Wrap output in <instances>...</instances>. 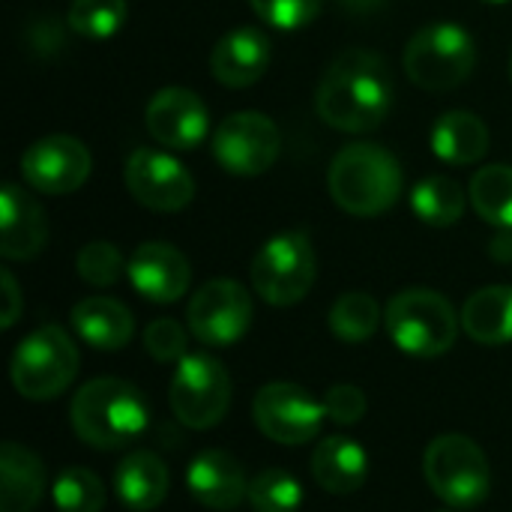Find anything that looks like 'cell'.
<instances>
[{"instance_id":"26","label":"cell","mask_w":512,"mask_h":512,"mask_svg":"<svg viewBox=\"0 0 512 512\" xmlns=\"http://www.w3.org/2000/svg\"><path fill=\"white\" fill-rule=\"evenodd\" d=\"M411 210L420 222L432 228H450L465 213V192L459 180L447 174H432L411 189Z\"/></svg>"},{"instance_id":"14","label":"cell","mask_w":512,"mask_h":512,"mask_svg":"<svg viewBox=\"0 0 512 512\" xmlns=\"http://www.w3.org/2000/svg\"><path fill=\"white\" fill-rule=\"evenodd\" d=\"M21 177L45 195H69L90 177V150L72 135H48L33 141L21 156Z\"/></svg>"},{"instance_id":"5","label":"cell","mask_w":512,"mask_h":512,"mask_svg":"<svg viewBox=\"0 0 512 512\" xmlns=\"http://www.w3.org/2000/svg\"><path fill=\"white\" fill-rule=\"evenodd\" d=\"M78 375V348L72 336L57 327H39L18 342L9 366L12 387L30 402L57 399Z\"/></svg>"},{"instance_id":"7","label":"cell","mask_w":512,"mask_h":512,"mask_svg":"<svg viewBox=\"0 0 512 512\" xmlns=\"http://www.w3.org/2000/svg\"><path fill=\"white\" fill-rule=\"evenodd\" d=\"M402 63L417 87L444 93L468 81L477 63V45L465 27L453 21H435L411 36Z\"/></svg>"},{"instance_id":"11","label":"cell","mask_w":512,"mask_h":512,"mask_svg":"<svg viewBox=\"0 0 512 512\" xmlns=\"http://www.w3.org/2000/svg\"><path fill=\"white\" fill-rule=\"evenodd\" d=\"M279 150H282L279 126L258 111L228 114L213 135L216 162L237 177H258L270 171L279 159Z\"/></svg>"},{"instance_id":"33","label":"cell","mask_w":512,"mask_h":512,"mask_svg":"<svg viewBox=\"0 0 512 512\" xmlns=\"http://www.w3.org/2000/svg\"><path fill=\"white\" fill-rule=\"evenodd\" d=\"M324 0H249L255 15L276 30H300L312 24Z\"/></svg>"},{"instance_id":"19","label":"cell","mask_w":512,"mask_h":512,"mask_svg":"<svg viewBox=\"0 0 512 512\" xmlns=\"http://www.w3.org/2000/svg\"><path fill=\"white\" fill-rule=\"evenodd\" d=\"M270 66V39L258 27L225 33L210 51V72L225 87H249Z\"/></svg>"},{"instance_id":"39","label":"cell","mask_w":512,"mask_h":512,"mask_svg":"<svg viewBox=\"0 0 512 512\" xmlns=\"http://www.w3.org/2000/svg\"><path fill=\"white\" fill-rule=\"evenodd\" d=\"M486 3H510V0H486Z\"/></svg>"},{"instance_id":"37","label":"cell","mask_w":512,"mask_h":512,"mask_svg":"<svg viewBox=\"0 0 512 512\" xmlns=\"http://www.w3.org/2000/svg\"><path fill=\"white\" fill-rule=\"evenodd\" d=\"M489 255L498 264H510L512 261V231H501L492 243H489Z\"/></svg>"},{"instance_id":"18","label":"cell","mask_w":512,"mask_h":512,"mask_svg":"<svg viewBox=\"0 0 512 512\" xmlns=\"http://www.w3.org/2000/svg\"><path fill=\"white\" fill-rule=\"evenodd\" d=\"M48 222L42 207L21 186H3L0 192V255L6 261H30L45 249Z\"/></svg>"},{"instance_id":"16","label":"cell","mask_w":512,"mask_h":512,"mask_svg":"<svg viewBox=\"0 0 512 512\" xmlns=\"http://www.w3.org/2000/svg\"><path fill=\"white\" fill-rule=\"evenodd\" d=\"M132 288L150 303H174L189 291L192 267L171 243H141L126 264Z\"/></svg>"},{"instance_id":"28","label":"cell","mask_w":512,"mask_h":512,"mask_svg":"<svg viewBox=\"0 0 512 512\" xmlns=\"http://www.w3.org/2000/svg\"><path fill=\"white\" fill-rule=\"evenodd\" d=\"M327 324L342 342H366L381 327V306L366 291H348L333 303Z\"/></svg>"},{"instance_id":"36","label":"cell","mask_w":512,"mask_h":512,"mask_svg":"<svg viewBox=\"0 0 512 512\" xmlns=\"http://www.w3.org/2000/svg\"><path fill=\"white\" fill-rule=\"evenodd\" d=\"M0 285H3V312H0V327H3V330H9V327L18 321V315H21L24 303H21L18 282H15V276H12L9 270H3V273H0Z\"/></svg>"},{"instance_id":"25","label":"cell","mask_w":512,"mask_h":512,"mask_svg":"<svg viewBox=\"0 0 512 512\" xmlns=\"http://www.w3.org/2000/svg\"><path fill=\"white\" fill-rule=\"evenodd\" d=\"M432 150L441 162L474 165L489 150V129L471 111H447L432 126Z\"/></svg>"},{"instance_id":"29","label":"cell","mask_w":512,"mask_h":512,"mask_svg":"<svg viewBox=\"0 0 512 512\" xmlns=\"http://www.w3.org/2000/svg\"><path fill=\"white\" fill-rule=\"evenodd\" d=\"M249 504L255 512H297L303 504V486L288 471L264 468L249 480Z\"/></svg>"},{"instance_id":"20","label":"cell","mask_w":512,"mask_h":512,"mask_svg":"<svg viewBox=\"0 0 512 512\" xmlns=\"http://www.w3.org/2000/svg\"><path fill=\"white\" fill-rule=\"evenodd\" d=\"M312 477L330 495H354L369 477V456L345 435L324 438L312 450Z\"/></svg>"},{"instance_id":"27","label":"cell","mask_w":512,"mask_h":512,"mask_svg":"<svg viewBox=\"0 0 512 512\" xmlns=\"http://www.w3.org/2000/svg\"><path fill=\"white\" fill-rule=\"evenodd\" d=\"M471 204L495 228L512 231V165H486L471 177Z\"/></svg>"},{"instance_id":"22","label":"cell","mask_w":512,"mask_h":512,"mask_svg":"<svg viewBox=\"0 0 512 512\" xmlns=\"http://www.w3.org/2000/svg\"><path fill=\"white\" fill-rule=\"evenodd\" d=\"M72 330L99 351H120L135 333L132 312L114 297H87L72 309Z\"/></svg>"},{"instance_id":"6","label":"cell","mask_w":512,"mask_h":512,"mask_svg":"<svg viewBox=\"0 0 512 512\" xmlns=\"http://www.w3.org/2000/svg\"><path fill=\"white\" fill-rule=\"evenodd\" d=\"M429 489L456 510L480 507L492 492L489 459L468 435H441L423 453Z\"/></svg>"},{"instance_id":"17","label":"cell","mask_w":512,"mask_h":512,"mask_svg":"<svg viewBox=\"0 0 512 512\" xmlns=\"http://www.w3.org/2000/svg\"><path fill=\"white\" fill-rule=\"evenodd\" d=\"M189 495L207 510L231 512L249 501V480L243 465L225 450H204L186 468Z\"/></svg>"},{"instance_id":"23","label":"cell","mask_w":512,"mask_h":512,"mask_svg":"<svg viewBox=\"0 0 512 512\" xmlns=\"http://www.w3.org/2000/svg\"><path fill=\"white\" fill-rule=\"evenodd\" d=\"M114 492L132 512L156 510L168 495V468L150 450H135L114 471Z\"/></svg>"},{"instance_id":"21","label":"cell","mask_w":512,"mask_h":512,"mask_svg":"<svg viewBox=\"0 0 512 512\" xmlns=\"http://www.w3.org/2000/svg\"><path fill=\"white\" fill-rule=\"evenodd\" d=\"M45 495V468L39 456L15 441L0 450V512H33Z\"/></svg>"},{"instance_id":"12","label":"cell","mask_w":512,"mask_h":512,"mask_svg":"<svg viewBox=\"0 0 512 512\" xmlns=\"http://www.w3.org/2000/svg\"><path fill=\"white\" fill-rule=\"evenodd\" d=\"M186 321L201 345L228 348L240 342L252 324V297L234 279H210L192 294Z\"/></svg>"},{"instance_id":"4","label":"cell","mask_w":512,"mask_h":512,"mask_svg":"<svg viewBox=\"0 0 512 512\" xmlns=\"http://www.w3.org/2000/svg\"><path fill=\"white\" fill-rule=\"evenodd\" d=\"M384 324L399 351L411 357H441L456 345L459 324L450 300L429 288H408L387 303Z\"/></svg>"},{"instance_id":"32","label":"cell","mask_w":512,"mask_h":512,"mask_svg":"<svg viewBox=\"0 0 512 512\" xmlns=\"http://www.w3.org/2000/svg\"><path fill=\"white\" fill-rule=\"evenodd\" d=\"M75 267H78V276H81L87 285L108 288V285H114V282L120 279V273H123L126 264H123V255H120V249H117L114 243H108V240H93V243H87V246L78 252Z\"/></svg>"},{"instance_id":"8","label":"cell","mask_w":512,"mask_h":512,"mask_svg":"<svg viewBox=\"0 0 512 512\" xmlns=\"http://www.w3.org/2000/svg\"><path fill=\"white\" fill-rule=\"evenodd\" d=\"M315 249L303 231L270 237L252 261V285L270 306H294L315 285Z\"/></svg>"},{"instance_id":"38","label":"cell","mask_w":512,"mask_h":512,"mask_svg":"<svg viewBox=\"0 0 512 512\" xmlns=\"http://www.w3.org/2000/svg\"><path fill=\"white\" fill-rule=\"evenodd\" d=\"M339 6L351 15H372L387 6V0H339Z\"/></svg>"},{"instance_id":"13","label":"cell","mask_w":512,"mask_h":512,"mask_svg":"<svg viewBox=\"0 0 512 512\" xmlns=\"http://www.w3.org/2000/svg\"><path fill=\"white\" fill-rule=\"evenodd\" d=\"M126 186L132 198L156 213H177L192 204L195 180L168 153L141 147L126 159Z\"/></svg>"},{"instance_id":"9","label":"cell","mask_w":512,"mask_h":512,"mask_svg":"<svg viewBox=\"0 0 512 512\" xmlns=\"http://www.w3.org/2000/svg\"><path fill=\"white\" fill-rule=\"evenodd\" d=\"M168 402L174 417L195 432L213 429L231 408V378L210 354H186L171 378Z\"/></svg>"},{"instance_id":"40","label":"cell","mask_w":512,"mask_h":512,"mask_svg":"<svg viewBox=\"0 0 512 512\" xmlns=\"http://www.w3.org/2000/svg\"><path fill=\"white\" fill-rule=\"evenodd\" d=\"M510 78H512V57H510Z\"/></svg>"},{"instance_id":"10","label":"cell","mask_w":512,"mask_h":512,"mask_svg":"<svg viewBox=\"0 0 512 512\" xmlns=\"http://www.w3.org/2000/svg\"><path fill=\"white\" fill-rule=\"evenodd\" d=\"M252 417L261 435H267L270 441L285 444V447H300L318 438L327 420V411H324V402H318L300 384L273 381L255 393Z\"/></svg>"},{"instance_id":"35","label":"cell","mask_w":512,"mask_h":512,"mask_svg":"<svg viewBox=\"0 0 512 512\" xmlns=\"http://www.w3.org/2000/svg\"><path fill=\"white\" fill-rule=\"evenodd\" d=\"M324 411L327 420L339 426H354L366 417V393L354 384H336L324 396Z\"/></svg>"},{"instance_id":"30","label":"cell","mask_w":512,"mask_h":512,"mask_svg":"<svg viewBox=\"0 0 512 512\" xmlns=\"http://www.w3.org/2000/svg\"><path fill=\"white\" fill-rule=\"evenodd\" d=\"M51 495H54L57 512H102V507H105L102 480L87 468L60 471Z\"/></svg>"},{"instance_id":"24","label":"cell","mask_w":512,"mask_h":512,"mask_svg":"<svg viewBox=\"0 0 512 512\" xmlns=\"http://www.w3.org/2000/svg\"><path fill=\"white\" fill-rule=\"evenodd\" d=\"M462 327L480 345L512 342V285H489L462 306Z\"/></svg>"},{"instance_id":"2","label":"cell","mask_w":512,"mask_h":512,"mask_svg":"<svg viewBox=\"0 0 512 512\" xmlns=\"http://www.w3.org/2000/svg\"><path fill=\"white\" fill-rule=\"evenodd\" d=\"M150 420L144 393L120 378L87 381L69 405L72 432L93 450H120L135 444Z\"/></svg>"},{"instance_id":"34","label":"cell","mask_w":512,"mask_h":512,"mask_svg":"<svg viewBox=\"0 0 512 512\" xmlns=\"http://www.w3.org/2000/svg\"><path fill=\"white\" fill-rule=\"evenodd\" d=\"M144 348L156 363H180L186 357V330L171 318H159L144 330Z\"/></svg>"},{"instance_id":"1","label":"cell","mask_w":512,"mask_h":512,"mask_svg":"<svg viewBox=\"0 0 512 512\" xmlns=\"http://www.w3.org/2000/svg\"><path fill=\"white\" fill-rule=\"evenodd\" d=\"M393 102V84L384 57L348 48L324 72L315 96L321 120L339 132H372L384 123Z\"/></svg>"},{"instance_id":"15","label":"cell","mask_w":512,"mask_h":512,"mask_svg":"<svg viewBox=\"0 0 512 512\" xmlns=\"http://www.w3.org/2000/svg\"><path fill=\"white\" fill-rule=\"evenodd\" d=\"M147 132L168 150H192L210 132V114L198 93L186 87L159 90L144 111Z\"/></svg>"},{"instance_id":"3","label":"cell","mask_w":512,"mask_h":512,"mask_svg":"<svg viewBox=\"0 0 512 512\" xmlns=\"http://www.w3.org/2000/svg\"><path fill=\"white\" fill-rule=\"evenodd\" d=\"M330 198L351 216H381L402 195V165L378 144L342 147L327 174Z\"/></svg>"},{"instance_id":"31","label":"cell","mask_w":512,"mask_h":512,"mask_svg":"<svg viewBox=\"0 0 512 512\" xmlns=\"http://www.w3.org/2000/svg\"><path fill=\"white\" fill-rule=\"evenodd\" d=\"M66 21L84 39H108L126 24V0H72Z\"/></svg>"}]
</instances>
